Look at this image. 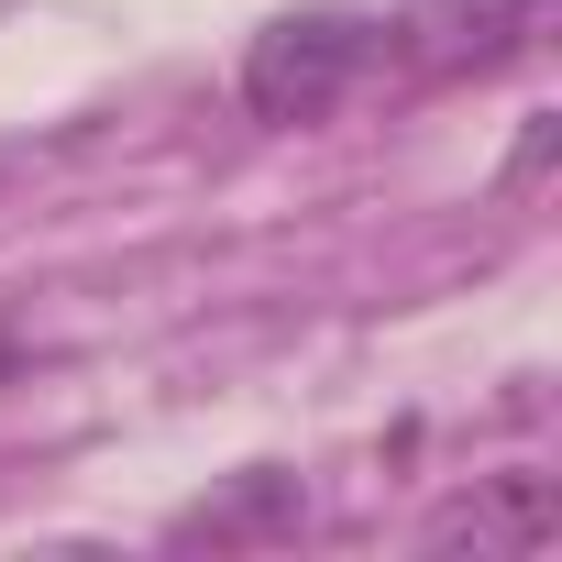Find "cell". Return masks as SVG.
<instances>
[{"label":"cell","instance_id":"1","mask_svg":"<svg viewBox=\"0 0 562 562\" xmlns=\"http://www.w3.org/2000/svg\"><path fill=\"white\" fill-rule=\"evenodd\" d=\"M375 56H386V23H364V12H276L243 45V111L276 133H310L364 89Z\"/></svg>","mask_w":562,"mask_h":562},{"label":"cell","instance_id":"2","mask_svg":"<svg viewBox=\"0 0 562 562\" xmlns=\"http://www.w3.org/2000/svg\"><path fill=\"white\" fill-rule=\"evenodd\" d=\"M419 540H430V551H474V562H496V551H551V540H562V485H551V474H474L452 507H430Z\"/></svg>","mask_w":562,"mask_h":562},{"label":"cell","instance_id":"3","mask_svg":"<svg viewBox=\"0 0 562 562\" xmlns=\"http://www.w3.org/2000/svg\"><path fill=\"white\" fill-rule=\"evenodd\" d=\"M419 67H507L551 34V0H419Z\"/></svg>","mask_w":562,"mask_h":562},{"label":"cell","instance_id":"4","mask_svg":"<svg viewBox=\"0 0 562 562\" xmlns=\"http://www.w3.org/2000/svg\"><path fill=\"white\" fill-rule=\"evenodd\" d=\"M276 529H299V474H243L232 496L177 518V540H276Z\"/></svg>","mask_w":562,"mask_h":562}]
</instances>
